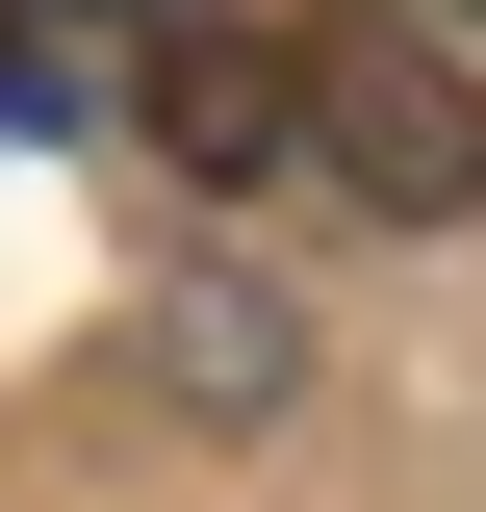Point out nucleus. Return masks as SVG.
<instances>
[{
    "label": "nucleus",
    "mask_w": 486,
    "mask_h": 512,
    "mask_svg": "<svg viewBox=\"0 0 486 512\" xmlns=\"http://www.w3.org/2000/svg\"><path fill=\"white\" fill-rule=\"evenodd\" d=\"M307 180L384 205V231H461V205H486V77H461V26H410V0L307 26Z\"/></svg>",
    "instance_id": "obj_1"
},
{
    "label": "nucleus",
    "mask_w": 486,
    "mask_h": 512,
    "mask_svg": "<svg viewBox=\"0 0 486 512\" xmlns=\"http://www.w3.org/2000/svg\"><path fill=\"white\" fill-rule=\"evenodd\" d=\"M128 128H154L180 180H282V154H307V26H256V0H154V26H128Z\"/></svg>",
    "instance_id": "obj_2"
},
{
    "label": "nucleus",
    "mask_w": 486,
    "mask_h": 512,
    "mask_svg": "<svg viewBox=\"0 0 486 512\" xmlns=\"http://www.w3.org/2000/svg\"><path fill=\"white\" fill-rule=\"evenodd\" d=\"M0 128H52V0H0Z\"/></svg>",
    "instance_id": "obj_3"
},
{
    "label": "nucleus",
    "mask_w": 486,
    "mask_h": 512,
    "mask_svg": "<svg viewBox=\"0 0 486 512\" xmlns=\"http://www.w3.org/2000/svg\"><path fill=\"white\" fill-rule=\"evenodd\" d=\"M461 26H486V0H461Z\"/></svg>",
    "instance_id": "obj_4"
}]
</instances>
